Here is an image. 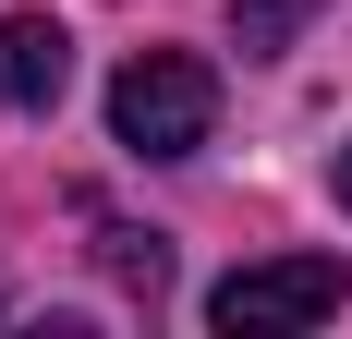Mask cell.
<instances>
[{"mask_svg":"<svg viewBox=\"0 0 352 339\" xmlns=\"http://www.w3.org/2000/svg\"><path fill=\"white\" fill-rule=\"evenodd\" d=\"M109 134L134 145V158H195L219 134V73L195 49H134V61L109 73Z\"/></svg>","mask_w":352,"mask_h":339,"instance_id":"1","label":"cell"},{"mask_svg":"<svg viewBox=\"0 0 352 339\" xmlns=\"http://www.w3.org/2000/svg\"><path fill=\"white\" fill-rule=\"evenodd\" d=\"M340 255H267V267H231L207 291V327L231 339H267V327H316V315H340Z\"/></svg>","mask_w":352,"mask_h":339,"instance_id":"2","label":"cell"},{"mask_svg":"<svg viewBox=\"0 0 352 339\" xmlns=\"http://www.w3.org/2000/svg\"><path fill=\"white\" fill-rule=\"evenodd\" d=\"M73 85V36L49 12H0V109H61Z\"/></svg>","mask_w":352,"mask_h":339,"instance_id":"3","label":"cell"},{"mask_svg":"<svg viewBox=\"0 0 352 339\" xmlns=\"http://www.w3.org/2000/svg\"><path fill=\"white\" fill-rule=\"evenodd\" d=\"M304 25H316V0H231V36H243V61H280Z\"/></svg>","mask_w":352,"mask_h":339,"instance_id":"4","label":"cell"},{"mask_svg":"<svg viewBox=\"0 0 352 339\" xmlns=\"http://www.w3.org/2000/svg\"><path fill=\"white\" fill-rule=\"evenodd\" d=\"M98 242H109V279L158 303V279H170V242H158V231H98Z\"/></svg>","mask_w":352,"mask_h":339,"instance_id":"5","label":"cell"},{"mask_svg":"<svg viewBox=\"0 0 352 339\" xmlns=\"http://www.w3.org/2000/svg\"><path fill=\"white\" fill-rule=\"evenodd\" d=\"M340 206H352V145H340Z\"/></svg>","mask_w":352,"mask_h":339,"instance_id":"6","label":"cell"}]
</instances>
